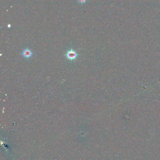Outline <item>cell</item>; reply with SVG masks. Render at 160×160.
<instances>
[{"instance_id": "6da1fadb", "label": "cell", "mask_w": 160, "mask_h": 160, "mask_svg": "<svg viewBox=\"0 0 160 160\" xmlns=\"http://www.w3.org/2000/svg\"><path fill=\"white\" fill-rule=\"evenodd\" d=\"M78 54L77 52L72 49H70L65 54V56L67 58V59H68L70 61H74L77 59V56H78Z\"/></svg>"}, {"instance_id": "7a4b0ae2", "label": "cell", "mask_w": 160, "mask_h": 160, "mask_svg": "<svg viewBox=\"0 0 160 160\" xmlns=\"http://www.w3.org/2000/svg\"><path fill=\"white\" fill-rule=\"evenodd\" d=\"M21 54L24 58L26 59H29L32 56L33 52L30 49L26 48L22 51Z\"/></svg>"}, {"instance_id": "3957f363", "label": "cell", "mask_w": 160, "mask_h": 160, "mask_svg": "<svg viewBox=\"0 0 160 160\" xmlns=\"http://www.w3.org/2000/svg\"><path fill=\"white\" fill-rule=\"evenodd\" d=\"M88 0H77V3L81 5H84L86 4Z\"/></svg>"}]
</instances>
